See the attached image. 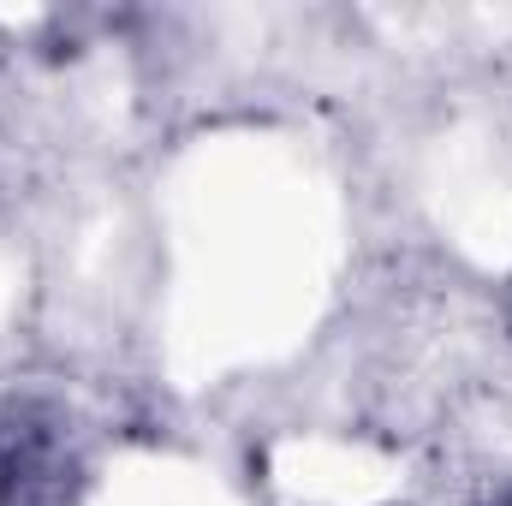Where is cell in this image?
<instances>
[{
	"label": "cell",
	"mask_w": 512,
	"mask_h": 506,
	"mask_svg": "<svg viewBox=\"0 0 512 506\" xmlns=\"http://www.w3.org/2000/svg\"><path fill=\"white\" fill-rule=\"evenodd\" d=\"M507 506H512V501H507Z\"/></svg>",
	"instance_id": "1"
}]
</instances>
